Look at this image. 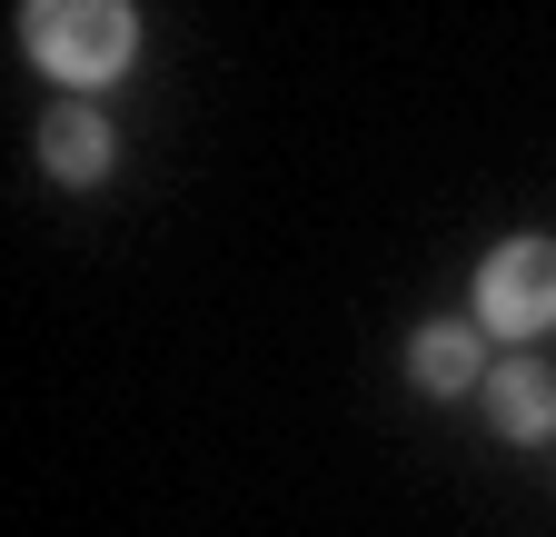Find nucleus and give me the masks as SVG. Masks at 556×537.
<instances>
[{
  "label": "nucleus",
  "instance_id": "obj_1",
  "mask_svg": "<svg viewBox=\"0 0 556 537\" xmlns=\"http://www.w3.org/2000/svg\"><path fill=\"white\" fill-rule=\"evenodd\" d=\"M21 40H30L40 71H60V80H110L119 60H129V40H139V21L119 11V0H30Z\"/></svg>",
  "mask_w": 556,
  "mask_h": 537
},
{
  "label": "nucleus",
  "instance_id": "obj_2",
  "mask_svg": "<svg viewBox=\"0 0 556 537\" xmlns=\"http://www.w3.org/2000/svg\"><path fill=\"white\" fill-rule=\"evenodd\" d=\"M477 309H486V328H507V339H536L556 319V239H507L486 259V279H477Z\"/></svg>",
  "mask_w": 556,
  "mask_h": 537
},
{
  "label": "nucleus",
  "instance_id": "obj_3",
  "mask_svg": "<svg viewBox=\"0 0 556 537\" xmlns=\"http://www.w3.org/2000/svg\"><path fill=\"white\" fill-rule=\"evenodd\" d=\"M486 409L507 438H556V378L546 369H497L486 378Z\"/></svg>",
  "mask_w": 556,
  "mask_h": 537
},
{
  "label": "nucleus",
  "instance_id": "obj_4",
  "mask_svg": "<svg viewBox=\"0 0 556 537\" xmlns=\"http://www.w3.org/2000/svg\"><path fill=\"white\" fill-rule=\"evenodd\" d=\"M407 369H417V388H438V398H457V388H477L486 349H477V328H428V339L407 349Z\"/></svg>",
  "mask_w": 556,
  "mask_h": 537
},
{
  "label": "nucleus",
  "instance_id": "obj_5",
  "mask_svg": "<svg viewBox=\"0 0 556 537\" xmlns=\"http://www.w3.org/2000/svg\"><path fill=\"white\" fill-rule=\"evenodd\" d=\"M40 160H50L60 179H100V170H110V129H100L90 110H60V120H40Z\"/></svg>",
  "mask_w": 556,
  "mask_h": 537
}]
</instances>
